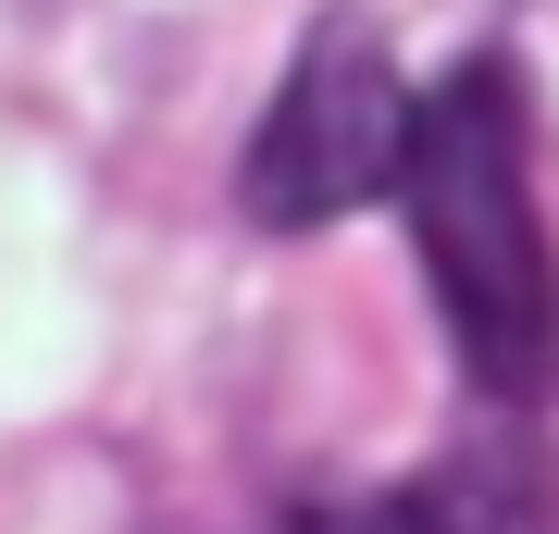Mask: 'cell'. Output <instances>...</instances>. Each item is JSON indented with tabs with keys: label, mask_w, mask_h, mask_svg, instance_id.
Here are the masks:
<instances>
[{
	"label": "cell",
	"mask_w": 559,
	"mask_h": 534,
	"mask_svg": "<svg viewBox=\"0 0 559 534\" xmlns=\"http://www.w3.org/2000/svg\"><path fill=\"white\" fill-rule=\"evenodd\" d=\"M411 249L448 311V348L485 397H547L559 385V237L535 199V112L522 62L473 50L448 87H423L411 124Z\"/></svg>",
	"instance_id": "6da1fadb"
},
{
	"label": "cell",
	"mask_w": 559,
	"mask_h": 534,
	"mask_svg": "<svg viewBox=\"0 0 559 534\" xmlns=\"http://www.w3.org/2000/svg\"><path fill=\"white\" fill-rule=\"evenodd\" d=\"M411 124H423V99L399 87L385 25L373 13H323L299 38V62H286L249 162H237L249 224L299 237V224H336V212H360V199H385L411 175Z\"/></svg>",
	"instance_id": "7a4b0ae2"
},
{
	"label": "cell",
	"mask_w": 559,
	"mask_h": 534,
	"mask_svg": "<svg viewBox=\"0 0 559 534\" xmlns=\"http://www.w3.org/2000/svg\"><path fill=\"white\" fill-rule=\"evenodd\" d=\"M360 534H547L535 497L510 473H485V460H448V473H411L399 497H373Z\"/></svg>",
	"instance_id": "3957f363"
}]
</instances>
